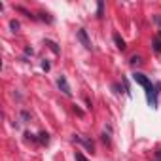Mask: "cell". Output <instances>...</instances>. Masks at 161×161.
<instances>
[{
	"label": "cell",
	"mask_w": 161,
	"mask_h": 161,
	"mask_svg": "<svg viewBox=\"0 0 161 161\" xmlns=\"http://www.w3.org/2000/svg\"><path fill=\"white\" fill-rule=\"evenodd\" d=\"M46 44H47V46L53 49V53H59V47H57V44H55V42H51V40H46Z\"/></svg>",
	"instance_id": "cell-8"
},
{
	"label": "cell",
	"mask_w": 161,
	"mask_h": 161,
	"mask_svg": "<svg viewBox=\"0 0 161 161\" xmlns=\"http://www.w3.org/2000/svg\"><path fill=\"white\" fill-rule=\"evenodd\" d=\"M133 80H135L138 86H142V87L146 89V97H148L150 106H152V108H157V91H155V86L150 82V80H148L142 72H135V74H133Z\"/></svg>",
	"instance_id": "cell-1"
},
{
	"label": "cell",
	"mask_w": 161,
	"mask_h": 161,
	"mask_svg": "<svg viewBox=\"0 0 161 161\" xmlns=\"http://www.w3.org/2000/svg\"><path fill=\"white\" fill-rule=\"evenodd\" d=\"M10 27H12V31H14V32H17V31H19V23H17L15 19H14V21H10Z\"/></svg>",
	"instance_id": "cell-9"
},
{
	"label": "cell",
	"mask_w": 161,
	"mask_h": 161,
	"mask_svg": "<svg viewBox=\"0 0 161 161\" xmlns=\"http://www.w3.org/2000/svg\"><path fill=\"white\" fill-rule=\"evenodd\" d=\"M103 12H104V2H99L97 4V17H103Z\"/></svg>",
	"instance_id": "cell-6"
},
{
	"label": "cell",
	"mask_w": 161,
	"mask_h": 161,
	"mask_svg": "<svg viewBox=\"0 0 161 161\" xmlns=\"http://www.w3.org/2000/svg\"><path fill=\"white\" fill-rule=\"evenodd\" d=\"M153 49H155V53H161V40L159 38L153 40Z\"/></svg>",
	"instance_id": "cell-7"
},
{
	"label": "cell",
	"mask_w": 161,
	"mask_h": 161,
	"mask_svg": "<svg viewBox=\"0 0 161 161\" xmlns=\"http://www.w3.org/2000/svg\"><path fill=\"white\" fill-rule=\"evenodd\" d=\"M157 161H161V150L157 152Z\"/></svg>",
	"instance_id": "cell-16"
},
{
	"label": "cell",
	"mask_w": 161,
	"mask_h": 161,
	"mask_svg": "<svg viewBox=\"0 0 161 161\" xmlns=\"http://www.w3.org/2000/svg\"><path fill=\"white\" fill-rule=\"evenodd\" d=\"M114 42H116V46H118V49H125V40L119 36V34H114Z\"/></svg>",
	"instance_id": "cell-5"
},
{
	"label": "cell",
	"mask_w": 161,
	"mask_h": 161,
	"mask_svg": "<svg viewBox=\"0 0 161 161\" xmlns=\"http://www.w3.org/2000/svg\"><path fill=\"white\" fill-rule=\"evenodd\" d=\"M57 86H59V89H61L66 97H70V95H72L70 86H68V82H66V78H64V76H59V78H57Z\"/></svg>",
	"instance_id": "cell-2"
},
{
	"label": "cell",
	"mask_w": 161,
	"mask_h": 161,
	"mask_svg": "<svg viewBox=\"0 0 161 161\" xmlns=\"http://www.w3.org/2000/svg\"><path fill=\"white\" fill-rule=\"evenodd\" d=\"M74 140H76V142H80V144H84V146H86L89 152H93V148H95L91 140H86V138H82V136H80V135H74Z\"/></svg>",
	"instance_id": "cell-4"
},
{
	"label": "cell",
	"mask_w": 161,
	"mask_h": 161,
	"mask_svg": "<svg viewBox=\"0 0 161 161\" xmlns=\"http://www.w3.org/2000/svg\"><path fill=\"white\" fill-rule=\"evenodd\" d=\"M153 19H155V23H157V25H159V27H161V17H159V15H155V17H153Z\"/></svg>",
	"instance_id": "cell-15"
},
{
	"label": "cell",
	"mask_w": 161,
	"mask_h": 161,
	"mask_svg": "<svg viewBox=\"0 0 161 161\" xmlns=\"http://www.w3.org/2000/svg\"><path fill=\"white\" fill-rule=\"evenodd\" d=\"M131 63H133V64H135V63H140V57H133V59H131Z\"/></svg>",
	"instance_id": "cell-14"
},
{
	"label": "cell",
	"mask_w": 161,
	"mask_h": 161,
	"mask_svg": "<svg viewBox=\"0 0 161 161\" xmlns=\"http://www.w3.org/2000/svg\"><path fill=\"white\" fill-rule=\"evenodd\" d=\"M40 142H46L47 144L49 142V135L47 133H40Z\"/></svg>",
	"instance_id": "cell-10"
},
{
	"label": "cell",
	"mask_w": 161,
	"mask_h": 161,
	"mask_svg": "<svg viewBox=\"0 0 161 161\" xmlns=\"http://www.w3.org/2000/svg\"><path fill=\"white\" fill-rule=\"evenodd\" d=\"M21 116H23V119H25V121H29V119H31V114H29V112H21Z\"/></svg>",
	"instance_id": "cell-12"
},
{
	"label": "cell",
	"mask_w": 161,
	"mask_h": 161,
	"mask_svg": "<svg viewBox=\"0 0 161 161\" xmlns=\"http://www.w3.org/2000/svg\"><path fill=\"white\" fill-rule=\"evenodd\" d=\"M42 68H44V70H49V63H47V61H44V63H42Z\"/></svg>",
	"instance_id": "cell-13"
},
{
	"label": "cell",
	"mask_w": 161,
	"mask_h": 161,
	"mask_svg": "<svg viewBox=\"0 0 161 161\" xmlns=\"http://www.w3.org/2000/svg\"><path fill=\"white\" fill-rule=\"evenodd\" d=\"M78 38H80V42L84 44L86 49H91V40L87 38V32H86L84 29H80V31H78Z\"/></svg>",
	"instance_id": "cell-3"
},
{
	"label": "cell",
	"mask_w": 161,
	"mask_h": 161,
	"mask_svg": "<svg viewBox=\"0 0 161 161\" xmlns=\"http://www.w3.org/2000/svg\"><path fill=\"white\" fill-rule=\"evenodd\" d=\"M76 161H87V159L84 157V153H80V152H76Z\"/></svg>",
	"instance_id": "cell-11"
}]
</instances>
